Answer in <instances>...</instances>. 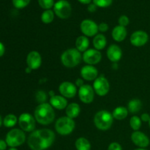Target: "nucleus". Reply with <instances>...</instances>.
I'll use <instances>...</instances> for the list:
<instances>
[{
    "label": "nucleus",
    "instance_id": "nucleus-41",
    "mask_svg": "<svg viewBox=\"0 0 150 150\" xmlns=\"http://www.w3.org/2000/svg\"><path fill=\"white\" fill-rule=\"evenodd\" d=\"M83 85H84V84H83V80H82V79H78L77 81H76V86H79V87L80 88L81 86H82Z\"/></svg>",
    "mask_w": 150,
    "mask_h": 150
},
{
    "label": "nucleus",
    "instance_id": "nucleus-42",
    "mask_svg": "<svg viewBox=\"0 0 150 150\" xmlns=\"http://www.w3.org/2000/svg\"><path fill=\"white\" fill-rule=\"evenodd\" d=\"M78 1H79V2L81 3V4H89L91 1H92V0H78Z\"/></svg>",
    "mask_w": 150,
    "mask_h": 150
},
{
    "label": "nucleus",
    "instance_id": "nucleus-36",
    "mask_svg": "<svg viewBox=\"0 0 150 150\" xmlns=\"http://www.w3.org/2000/svg\"><path fill=\"white\" fill-rule=\"evenodd\" d=\"M98 29H99V31H100V32H106L108 29V25L106 23L102 22V23H100L99 26H98Z\"/></svg>",
    "mask_w": 150,
    "mask_h": 150
},
{
    "label": "nucleus",
    "instance_id": "nucleus-47",
    "mask_svg": "<svg viewBox=\"0 0 150 150\" xmlns=\"http://www.w3.org/2000/svg\"><path fill=\"white\" fill-rule=\"evenodd\" d=\"M149 127H150V120H149Z\"/></svg>",
    "mask_w": 150,
    "mask_h": 150
},
{
    "label": "nucleus",
    "instance_id": "nucleus-14",
    "mask_svg": "<svg viewBox=\"0 0 150 150\" xmlns=\"http://www.w3.org/2000/svg\"><path fill=\"white\" fill-rule=\"evenodd\" d=\"M59 90L61 93L62 96L67 98H74L76 95V86L73 83L69 81H64L59 85Z\"/></svg>",
    "mask_w": 150,
    "mask_h": 150
},
{
    "label": "nucleus",
    "instance_id": "nucleus-39",
    "mask_svg": "<svg viewBox=\"0 0 150 150\" xmlns=\"http://www.w3.org/2000/svg\"><path fill=\"white\" fill-rule=\"evenodd\" d=\"M7 143L3 140H0V150H5L7 148Z\"/></svg>",
    "mask_w": 150,
    "mask_h": 150
},
{
    "label": "nucleus",
    "instance_id": "nucleus-34",
    "mask_svg": "<svg viewBox=\"0 0 150 150\" xmlns=\"http://www.w3.org/2000/svg\"><path fill=\"white\" fill-rule=\"evenodd\" d=\"M129 22H130V20H129L128 17L126 16H121L120 17V18H119L120 26L125 27V26H127L129 24Z\"/></svg>",
    "mask_w": 150,
    "mask_h": 150
},
{
    "label": "nucleus",
    "instance_id": "nucleus-4",
    "mask_svg": "<svg viewBox=\"0 0 150 150\" xmlns=\"http://www.w3.org/2000/svg\"><path fill=\"white\" fill-rule=\"evenodd\" d=\"M114 122L112 114L108 111L102 110L98 111L94 117V122L97 128L100 130H107L111 127Z\"/></svg>",
    "mask_w": 150,
    "mask_h": 150
},
{
    "label": "nucleus",
    "instance_id": "nucleus-20",
    "mask_svg": "<svg viewBox=\"0 0 150 150\" xmlns=\"http://www.w3.org/2000/svg\"><path fill=\"white\" fill-rule=\"evenodd\" d=\"M127 37V29L122 26H117L113 29L112 38L117 42H122Z\"/></svg>",
    "mask_w": 150,
    "mask_h": 150
},
{
    "label": "nucleus",
    "instance_id": "nucleus-22",
    "mask_svg": "<svg viewBox=\"0 0 150 150\" xmlns=\"http://www.w3.org/2000/svg\"><path fill=\"white\" fill-rule=\"evenodd\" d=\"M89 45V40L87 37L82 35L79 37L76 41V49L80 52H85Z\"/></svg>",
    "mask_w": 150,
    "mask_h": 150
},
{
    "label": "nucleus",
    "instance_id": "nucleus-23",
    "mask_svg": "<svg viewBox=\"0 0 150 150\" xmlns=\"http://www.w3.org/2000/svg\"><path fill=\"white\" fill-rule=\"evenodd\" d=\"M107 43L106 38L102 34H98L95 35V38L93 40V45L95 46V49L102 50L105 47Z\"/></svg>",
    "mask_w": 150,
    "mask_h": 150
},
{
    "label": "nucleus",
    "instance_id": "nucleus-35",
    "mask_svg": "<svg viewBox=\"0 0 150 150\" xmlns=\"http://www.w3.org/2000/svg\"><path fill=\"white\" fill-rule=\"evenodd\" d=\"M108 150H122L121 145L117 142H113V143L110 144L108 146Z\"/></svg>",
    "mask_w": 150,
    "mask_h": 150
},
{
    "label": "nucleus",
    "instance_id": "nucleus-1",
    "mask_svg": "<svg viewBox=\"0 0 150 150\" xmlns=\"http://www.w3.org/2000/svg\"><path fill=\"white\" fill-rule=\"evenodd\" d=\"M55 141V134L49 129L34 130L29 135L27 143L32 150H45Z\"/></svg>",
    "mask_w": 150,
    "mask_h": 150
},
{
    "label": "nucleus",
    "instance_id": "nucleus-29",
    "mask_svg": "<svg viewBox=\"0 0 150 150\" xmlns=\"http://www.w3.org/2000/svg\"><path fill=\"white\" fill-rule=\"evenodd\" d=\"M130 127L133 130L138 131L140 129L141 126H142V120L139 117L134 116V117H132L131 119H130Z\"/></svg>",
    "mask_w": 150,
    "mask_h": 150
},
{
    "label": "nucleus",
    "instance_id": "nucleus-24",
    "mask_svg": "<svg viewBox=\"0 0 150 150\" xmlns=\"http://www.w3.org/2000/svg\"><path fill=\"white\" fill-rule=\"evenodd\" d=\"M128 114V109L125 107L119 106L114 110L112 113V116L114 119L118 120H124L127 117Z\"/></svg>",
    "mask_w": 150,
    "mask_h": 150
},
{
    "label": "nucleus",
    "instance_id": "nucleus-7",
    "mask_svg": "<svg viewBox=\"0 0 150 150\" xmlns=\"http://www.w3.org/2000/svg\"><path fill=\"white\" fill-rule=\"evenodd\" d=\"M54 12L59 18L67 19L71 15V5L67 0H59L54 4Z\"/></svg>",
    "mask_w": 150,
    "mask_h": 150
},
{
    "label": "nucleus",
    "instance_id": "nucleus-3",
    "mask_svg": "<svg viewBox=\"0 0 150 150\" xmlns=\"http://www.w3.org/2000/svg\"><path fill=\"white\" fill-rule=\"evenodd\" d=\"M62 63L67 67H74L79 65L81 61V54L76 48L66 50L61 56Z\"/></svg>",
    "mask_w": 150,
    "mask_h": 150
},
{
    "label": "nucleus",
    "instance_id": "nucleus-45",
    "mask_svg": "<svg viewBox=\"0 0 150 150\" xmlns=\"http://www.w3.org/2000/svg\"><path fill=\"white\" fill-rule=\"evenodd\" d=\"M1 124H2V120H1V117H0V127H1Z\"/></svg>",
    "mask_w": 150,
    "mask_h": 150
},
{
    "label": "nucleus",
    "instance_id": "nucleus-40",
    "mask_svg": "<svg viewBox=\"0 0 150 150\" xmlns=\"http://www.w3.org/2000/svg\"><path fill=\"white\" fill-rule=\"evenodd\" d=\"M4 51H5V48H4V45L0 42V57L4 55Z\"/></svg>",
    "mask_w": 150,
    "mask_h": 150
},
{
    "label": "nucleus",
    "instance_id": "nucleus-30",
    "mask_svg": "<svg viewBox=\"0 0 150 150\" xmlns=\"http://www.w3.org/2000/svg\"><path fill=\"white\" fill-rule=\"evenodd\" d=\"M38 4L42 9L50 10L54 5V0H38Z\"/></svg>",
    "mask_w": 150,
    "mask_h": 150
},
{
    "label": "nucleus",
    "instance_id": "nucleus-28",
    "mask_svg": "<svg viewBox=\"0 0 150 150\" xmlns=\"http://www.w3.org/2000/svg\"><path fill=\"white\" fill-rule=\"evenodd\" d=\"M17 122V117L14 114H8L4 117L3 120V124L7 127H12L16 125Z\"/></svg>",
    "mask_w": 150,
    "mask_h": 150
},
{
    "label": "nucleus",
    "instance_id": "nucleus-37",
    "mask_svg": "<svg viewBox=\"0 0 150 150\" xmlns=\"http://www.w3.org/2000/svg\"><path fill=\"white\" fill-rule=\"evenodd\" d=\"M149 120H150L149 114H146V113L143 114L142 115V117H141V120L143 122H149Z\"/></svg>",
    "mask_w": 150,
    "mask_h": 150
},
{
    "label": "nucleus",
    "instance_id": "nucleus-5",
    "mask_svg": "<svg viewBox=\"0 0 150 150\" xmlns=\"http://www.w3.org/2000/svg\"><path fill=\"white\" fill-rule=\"evenodd\" d=\"M75 122L68 117H60L55 124V129L61 136H67L73 131L75 128Z\"/></svg>",
    "mask_w": 150,
    "mask_h": 150
},
{
    "label": "nucleus",
    "instance_id": "nucleus-9",
    "mask_svg": "<svg viewBox=\"0 0 150 150\" xmlns=\"http://www.w3.org/2000/svg\"><path fill=\"white\" fill-rule=\"evenodd\" d=\"M94 91L99 96H105L108 93L110 89V85L108 81L103 76L97 78L93 83Z\"/></svg>",
    "mask_w": 150,
    "mask_h": 150
},
{
    "label": "nucleus",
    "instance_id": "nucleus-21",
    "mask_svg": "<svg viewBox=\"0 0 150 150\" xmlns=\"http://www.w3.org/2000/svg\"><path fill=\"white\" fill-rule=\"evenodd\" d=\"M81 111V108L79 104L76 103H72L70 105H68L66 108V114L67 117L70 119L76 118L79 115Z\"/></svg>",
    "mask_w": 150,
    "mask_h": 150
},
{
    "label": "nucleus",
    "instance_id": "nucleus-18",
    "mask_svg": "<svg viewBox=\"0 0 150 150\" xmlns=\"http://www.w3.org/2000/svg\"><path fill=\"white\" fill-rule=\"evenodd\" d=\"M122 56V49L117 45H110L107 50V57L110 61L113 62H117L120 61Z\"/></svg>",
    "mask_w": 150,
    "mask_h": 150
},
{
    "label": "nucleus",
    "instance_id": "nucleus-6",
    "mask_svg": "<svg viewBox=\"0 0 150 150\" xmlns=\"http://www.w3.org/2000/svg\"><path fill=\"white\" fill-rule=\"evenodd\" d=\"M26 136L23 131L20 129H13L6 136L5 142L10 147H17L24 143Z\"/></svg>",
    "mask_w": 150,
    "mask_h": 150
},
{
    "label": "nucleus",
    "instance_id": "nucleus-10",
    "mask_svg": "<svg viewBox=\"0 0 150 150\" xmlns=\"http://www.w3.org/2000/svg\"><path fill=\"white\" fill-rule=\"evenodd\" d=\"M81 31L86 37H93L98 35V25L90 19H85L81 23Z\"/></svg>",
    "mask_w": 150,
    "mask_h": 150
},
{
    "label": "nucleus",
    "instance_id": "nucleus-33",
    "mask_svg": "<svg viewBox=\"0 0 150 150\" xmlns=\"http://www.w3.org/2000/svg\"><path fill=\"white\" fill-rule=\"evenodd\" d=\"M36 98L38 102L41 103H44L47 99V95L43 91H39V92H37Z\"/></svg>",
    "mask_w": 150,
    "mask_h": 150
},
{
    "label": "nucleus",
    "instance_id": "nucleus-27",
    "mask_svg": "<svg viewBox=\"0 0 150 150\" xmlns=\"http://www.w3.org/2000/svg\"><path fill=\"white\" fill-rule=\"evenodd\" d=\"M54 18V12L51 10H46L42 13L41 15V21L44 23H51Z\"/></svg>",
    "mask_w": 150,
    "mask_h": 150
},
{
    "label": "nucleus",
    "instance_id": "nucleus-44",
    "mask_svg": "<svg viewBox=\"0 0 150 150\" xmlns=\"http://www.w3.org/2000/svg\"><path fill=\"white\" fill-rule=\"evenodd\" d=\"M134 150H146V149H145L144 148H139V149H136Z\"/></svg>",
    "mask_w": 150,
    "mask_h": 150
},
{
    "label": "nucleus",
    "instance_id": "nucleus-43",
    "mask_svg": "<svg viewBox=\"0 0 150 150\" xmlns=\"http://www.w3.org/2000/svg\"><path fill=\"white\" fill-rule=\"evenodd\" d=\"M26 73H30V72H31V70H31V69L30 68H29V67H27V68H26Z\"/></svg>",
    "mask_w": 150,
    "mask_h": 150
},
{
    "label": "nucleus",
    "instance_id": "nucleus-17",
    "mask_svg": "<svg viewBox=\"0 0 150 150\" xmlns=\"http://www.w3.org/2000/svg\"><path fill=\"white\" fill-rule=\"evenodd\" d=\"M81 75L83 79L86 81H93L98 78V72L96 67L93 65H85L81 70Z\"/></svg>",
    "mask_w": 150,
    "mask_h": 150
},
{
    "label": "nucleus",
    "instance_id": "nucleus-38",
    "mask_svg": "<svg viewBox=\"0 0 150 150\" xmlns=\"http://www.w3.org/2000/svg\"><path fill=\"white\" fill-rule=\"evenodd\" d=\"M97 6L95 5V4H89V6H88V10H89V12H90V13H94V12H95L96 11V10H97Z\"/></svg>",
    "mask_w": 150,
    "mask_h": 150
},
{
    "label": "nucleus",
    "instance_id": "nucleus-31",
    "mask_svg": "<svg viewBox=\"0 0 150 150\" xmlns=\"http://www.w3.org/2000/svg\"><path fill=\"white\" fill-rule=\"evenodd\" d=\"M30 2V0H13V4L15 7L22 9L26 7Z\"/></svg>",
    "mask_w": 150,
    "mask_h": 150
},
{
    "label": "nucleus",
    "instance_id": "nucleus-16",
    "mask_svg": "<svg viewBox=\"0 0 150 150\" xmlns=\"http://www.w3.org/2000/svg\"><path fill=\"white\" fill-rule=\"evenodd\" d=\"M42 63L41 56L38 51H32L29 53L26 57V64L31 70H37L39 68Z\"/></svg>",
    "mask_w": 150,
    "mask_h": 150
},
{
    "label": "nucleus",
    "instance_id": "nucleus-13",
    "mask_svg": "<svg viewBox=\"0 0 150 150\" xmlns=\"http://www.w3.org/2000/svg\"><path fill=\"white\" fill-rule=\"evenodd\" d=\"M101 59H102V54L97 49H89L83 52V61L89 65L98 64L100 62Z\"/></svg>",
    "mask_w": 150,
    "mask_h": 150
},
{
    "label": "nucleus",
    "instance_id": "nucleus-11",
    "mask_svg": "<svg viewBox=\"0 0 150 150\" xmlns=\"http://www.w3.org/2000/svg\"><path fill=\"white\" fill-rule=\"evenodd\" d=\"M79 95L81 101L83 103H91L95 97L94 89L88 84H84L79 88Z\"/></svg>",
    "mask_w": 150,
    "mask_h": 150
},
{
    "label": "nucleus",
    "instance_id": "nucleus-8",
    "mask_svg": "<svg viewBox=\"0 0 150 150\" xmlns=\"http://www.w3.org/2000/svg\"><path fill=\"white\" fill-rule=\"evenodd\" d=\"M18 124L23 131L33 132L35 128V119L31 114L23 113L19 117Z\"/></svg>",
    "mask_w": 150,
    "mask_h": 150
},
{
    "label": "nucleus",
    "instance_id": "nucleus-2",
    "mask_svg": "<svg viewBox=\"0 0 150 150\" xmlns=\"http://www.w3.org/2000/svg\"><path fill=\"white\" fill-rule=\"evenodd\" d=\"M55 118V113L51 104H40L35 110V119L38 123L42 125H47L52 122Z\"/></svg>",
    "mask_w": 150,
    "mask_h": 150
},
{
    "label": "nucleus",
    "instance_id": "nucleus-19",
    "mask_svg": "<svg viewBox=\"0 0 150 150\" xmlns=\"http://www.w3.org/2000/svg\"><path fill=\"white\" fill-rule=\"evenodd\" d=\"M50 104L57 109L62 110L67 106V100L63 96L54 95L50 99Z\"/></svg>",
    "mask_w": 150,
    "mask_h": 150
},
{
    "label": "nucleus",
    "instance_id": "nucleus-46",
    "mask_svg": "<svg viewBox=\"0 0 150 150\" xmlns=\"http://www.w3.org/2000/svg\"><path fill=\"white\" fill-rule=\"evenodd\" d=\"M8 150H18V149H16V148H14V147H11L10 149H8Z\"/></svg>",
    "mask_w": 150,
    "mask_h": 150
},
{
    "label": "nucleus",
    "instance_id": "nucleus-12",
    "mask_svg": "<svg viewBox=\"0 0 150 150\" xmlns=\"http://www.w3.org/2000/svg\"><path fill=\"white\" fill-rule=\"evenodd\" d=\"M130 42L136 47H142L149 40V36L146 32L138 30L133 32L130 36Z\"/></svg>",
    "mask_w": 150,
    "mask_h": 150
},
{
    "label": "nucleus",
    "instance_id": "nucleus-15",
    "mask_svg": "<svg viewBox=\"0 0 150 150\" xmlns=\"http://www.w3.org/2000/svg\"><path fill=\"white\" fill-rule=\"evenodd\" d=\"M133 143L139 148H146L149 145V139L141 131H135L131 135Z\"/></svg>",
    "mask_w": 150,
    "mask_h": 150
},
{
    "label": "nucleus",
    "instance_id": "nucleus-26",
    "mask_svg": "<svg viewBox=\"0 0 150 150\" xmlns=\"http://www.w3.org/2000/svg\"><path fill=\"white\" fill-rule=\"evenodd\" d=\"M128 111L133 114L138 113L142 107V103L139 99H133L128 103Z\"/></svg>",
    "mask_w": 150,
    "mask_h": 150
},
{
    "label": "nucleus",
    "instance_id": "nucleus-32",
    "mask_svg": "<svg viewBox=\"0 0 150 150\" xmlns=\"http://www.w3.org/2000/svg\"><path fill=\"white\" fill-rule=\"evenodd\" d=\"M113 0H93V2L97 7H108L112 4Z\"/></svg>",
    "mask_w": 150,
    "mask_h": 150
},
{
    "label": "nucleus",
    "instance_id": "nucleus-25",
    "mask_svg": "<svg viewBox=\"0 0 150 150\" xmlns=\"http://www.w3.org/2000/svg\"><path fill=\"white\" fill-rule=\"evenodd\" d=\"M75 146L77 150H90V142L83 137L79 138L75 143Z\"/></svg>",
    "mask_w": 150,
    "mask_h": 150
}]
</instances>
